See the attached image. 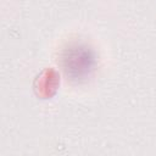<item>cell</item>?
Instances as JSON below:
<instances>
[{
    "instance_id": "obj_1",
    "label": "cell",
    "mask_w": 156,
    "mask_h": 156,
    "mask_svg": "<svg viewBox=\"0 0 156 156\" xmlns=\"http://www.w3.org/2000/svg\"><path fill=\"white\" fill-rule=\"evenodd\" d=\"M94 51L83 44L71 45L63 50L61 65L66 76L74 82L87 79L95 66Z\"/></svg>"
}]
</instances>
